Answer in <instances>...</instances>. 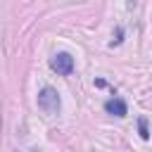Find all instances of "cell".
Here are the masks:
<instances>
[{
	"mask_svg": "<svg viewBox=\"0 0 152 152\" xmlns=\"http://www.w3.org/2000/svg\"><path fill=\"white\" fill-rule=\"evenodd\" d=\"M50 69L59 76H69L74 71V57L69 52H57L50 57Z\"/></svg>",
	"mask_w": 152,
	"mask_h": 152,
	"instance_id": "2",
	"label": "cell"
},
{
	"mask_svg": "<svg viewBox=\"0 0 152 152\" xmlns=\"http://www.w3.org/2000/svg\"><path fill=\"white\" fill-rule=\"evenodd\" d=\"M138 133H140V138H142V140H147V138H150V131H147V119H145V116H140V119H138Z\"/></svg>",
	"mask_w": 152,
	"mask_h": 152,
	"instance_id": "4",
	"label": "cell"
},
{
	"mask_svg": "<svg viewBox=\"0 0 152 152\" xmlns=\"http://www.w3.org/2000/svg\"><path fill=\"white\" fill-rule=\"evenodd\" d=\"M104 112L112 114V116H126L128 114V107H126V102L121 97H112V100L104 102Z\"/></svg>",
	"mask_w": 152,
	"mask_h": 152,
	"instance_id": "3",
	"label": "cell"
},
{
	"mask_svg": "<svg viewBox=\"0 0 152 152\" xmlns=\"http://www.w3.org/2000/svg\"><path fill=\"white\" fill-rule=\"evenodd\" d=\"M38 107H40V112H45V114H57L59 107H62L59 93H57L55 88L45 86V88L38 93Z\"/></svg>",
	"mask_w": 152,
	"mask_h": 152,
	"instance_id": "1",
	"label": "cell"
}]
</instances>
